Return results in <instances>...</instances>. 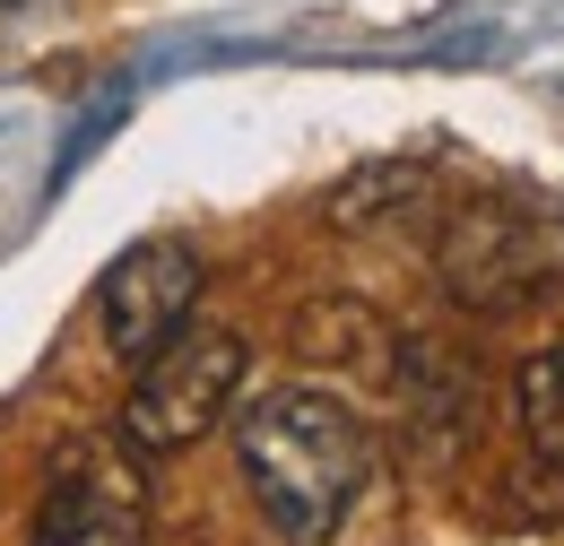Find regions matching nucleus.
Wrapping results in <instances>:
<instances>
[{
	"label": "nucleus",
	"instance_id": "nucleus-7",
	"mask_svg": "<svg viewBox=\"0 0 564 546\" xmlns=\"http://www.w3.org/2000/svg\"><path fill=\"white\" fill-rule=\"evenodd\" d=\"M512 400H521V434H530V451H539L547 469H564V347H539V356L521 364Z\"/></svg>",
	"mask_w": 564,
	"mask_h": 546
},
{
	"label": "nucleus",
	"instance_id": "nucleus-6",
	"mask_svg": "<svg viewBox=\"0 0 564 546\" xmlns=\"http://www.w3.org/2000/svg\"><path fill=\"white\" fill-rule=\"evenodd\" d=\"M425 192H434V165L425 156H382V165H356L348 183L330 192V226L339 234H356V226H382V217H400V208H417Z\"/></svg>",
	"mask_w": 564,
	"mask_h": 546
},
{
	"label": "nucleus",
	"instance_id": "nucleus-5",
	"mask_svg": "<svg viewBox=\"0 0 564 546\" xmlns=\"http://www.w3.org/2000/svg\"><path fill=\"white\" fill-rule=\"evenodd\" d=\"M148 485L131 443H62L44 478V529L35 546H96V538H140Z\"/></svg>",
	"mask_w": 564,
	"mask_h": 546
},
{
	"label": "nucleus",
	"instance_id": "nucleus-8",
	"mask_svg": "<svg viewBox=\"0 0 564 546\" xmlns=\"http://www.w3.org/2000/svg\"><path fill=\"white\" fill-rule=\"evenodd\" d=\"M0 9H26V0H0Z\"/></svg>",
	"mask_w": 564,
	"mask_h": 546
},
{
	"label": "nucleus",
	"instance_id": "nucleus-3",
	"mask_svg": "<svg viewBox=\"0 0 564 546\" xmlns=\"http://www.w3.org/2000/svg\"><path fill=\"white\" fill-rule=\"evenodd\" d=\"M243 364H252V347L235 339V330H174V339L140 356V382H131V400H122V443L156 460V451H192L200 434L226 425L235 408V391H243Z\"/></svg>",
	"mask_w": 564,
	"mask_h": 546
},
{
	"label": "nucleus",
	"instance_id": "nucleus-1",
	"mask_svg": "<svg viewBox=\"0 0 564 546\" xmlns=\"http://www.w3.org/2000/svg\"><path fill=\"white\" fill-rule=\"evenodd\" d=\"M235 460H243V485L279 538L322 546L356 512L373 443L330 391H270L235 416Z\"/></svg>",
	"mask_w": 564,
	"mask_h": 546
},
{
	"label": "nucleus",
	"instance_id": "nucleus-4",
	"mask_svg": "<svg viewBox=\"0 0 564 546\" xmlns=\"http://www.w3.org/2000/svg\"><path fill=\"white\" fill-rule=\"evenodd\" d=\"M200 252L183 243V234H148L131 243L113 270L96 277V321H105V347L113 356H156V347L174 339L183 321H192V304H200Z\"/></svg>",
	"mask_w": 564,
	"mask_h": 546
},
{
	"label": "nucleus",
	"instance_id": "nucleus-2",
	"mask_svg": "<svg viewBox=\"0 0 564 546\" xmlns=\"http://www.w3.org/2000/svg\"><path fill=\"white\" fill-rule=\"evenodd\" d=\"M434 270L460 304L478 313H512L530 295H547L564 277V217L539 200H469L443 217Z\"/></svg>",
	"mask_w": 564,
	"mask_h": 546
}]
</instances>
